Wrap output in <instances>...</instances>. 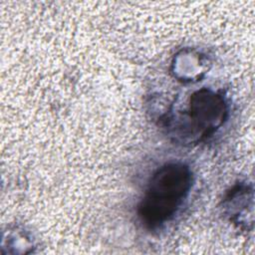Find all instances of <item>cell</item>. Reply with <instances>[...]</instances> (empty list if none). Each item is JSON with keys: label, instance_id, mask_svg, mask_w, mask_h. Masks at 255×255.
Returning <instances> with one entry per match:
<instances>
[{"label": "cell", "instance_id": "cell-3", "mask_svg": "<svg viewBox=\"0 0 255 255\" xmlns=\"http://www.w3.org/2000/svg\"><path fill=\"white\" fill-rule=\"evenodd\" d=\"M222 212L235 226L248 229L253 224V189L246 182L233 185L222 200Z\"/></svg>", "mask_w": 255, "mask_h": 255}, {"label": "cell", "instance_id": "cell-4", "mask_svg": "<svg viewBox=\"0 0 255 255\" xmlns=\"http://www.w3.org/2000/svg\"><path fill=\"white\" fill-rule=\"evenodd\" d=\"M211 62L202 52L185 48L177 52L170 64V74L176 81L192 84L201 81L210 70Z\"/></svg>", "mask_w": 255, "mask_h": 255}, {"label": "cell", "instance_id": "cell-2", "mask_svg": "<svg viewBox=\"0 0 255 255\" xmlns=\"http://www.w3.org/2000/svg\"><path fill=\"white\" fill-rule=\"evenodd\" d=\"M228 117V104L219 91L201 88L191 94L187 108L164 120L167 133L180 143H198L212 136Z\"/></svg>", "mask_w": 255, "mask_h": 255}, {"label": "cell", "instance_id": "cell-1", "mask_svg": "<svg viewBox=\"0 0 255 255\" xmlns=\"http://www.w3.org/2000/svg\"><path fill=\"white\" fill-rule=\"evenodd\" d=\"M192 183V171L185 163L172 161L159 166L151 174L137 205L140 222L149 229L165 224L181 207Z\"/></svg>", "mask_w": 255, "mask_h": 255}]
</instances>
